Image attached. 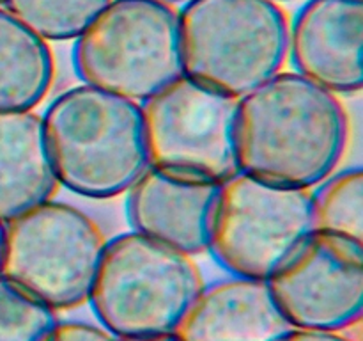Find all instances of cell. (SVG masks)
<instances>
[{"label":"cell","instance_id":"obj_1","mask_svg":"<svg viewBox=\"0 0 363 341\" xmlns=\"http://www.w3.org/2000/svg\"><path fill=\"white\" fill-rule=\"evenodd\" d=\"M350 142V119L335 92L291 71L241 96L236 151L241 173L312 190L333 174Z\"/></svg>","mask_w":363,"mask_h":341},{"label":"cell","instance_id":"obj_2","mask_svg":"<svg viewBox=\"0 0 363 341\" xmlns=\"http://www.w3.org/2000/svg\"><path fill=\"white\" fill-rule=\"evenodd\" d=\"M41 117L57 180L73 194L117 197L149 167L138 102L82 84L57 94Z\"/></svg>","mask_w":363,"mask_h":341},{"label":"cell","instance_id":"obj_3","mask_svg":"<svg viewBox=\"0 0 363 341\" xmlns=\"http://www.w3.org/2000/svg\"><path fill=\"white\" fill-rule=\"evenodd\" d=\"M204 279L194 256L130 231L106 242L89 301L116 337L172 334Z\"/></svg>","mask_w":363,"mask_h":341},{"label":"cell","instance_id":"obj_4","mask_svg":"<svg viewBox=\"0 0 363 341\" xmlns=\"http://www.w3.org/2000/svg\"><path fill=\"white\" fill-rule=\"evenodd\" d=\"M183 71L236 98L280 73L289 18L272 0H188L179 11Z\"/></svg>","mask_w":363,"mask_h":341},{"label":"cell","instance_id":"obj_5","mask_svg":"<svg viewBox=\"0 0 363 341\" xmlns=\"http://www.w3.org/2000/svg\"><path fill=\"white\" fill-rule=\"evenodd\" d=\"M84 84L145 102L184 75L179 13L163 0H112L74 39Z\"/></svg>","mask_w":363,"mask_h":341},{"label":"cell","instance_id":"obj_6","mask_svg":"<svg viewBox=\"0 0 363 341\" xmlns=\"http://www.w3.org/2000/svg\"><path fill=\"white\" fill-rule=\"evenodd\" d=\"M105 245L94 219L50 199L6 222L0 276L55 311L74 309L89 301Z\"/></svg>","mask_w":363,"mask_h":341},{"label":"cell","instance_id":"obj_7","mask_svg":"<svg viewBox=\"0 0 363 341\" xmlns=\"http://www.w3.org/2000/svg\"><path fill=\"white\" fill-rule=\"evenodd\" d=\"M314 229L312 190L240 170L220 188L208 252L230 276L268 281Z\"/></svg>","mask_w":363,"mask_h":341},{"label":"cell","instance_id":"obj_8","mask_svg":"<svg viewBox=\"0 0 363 341\" xmlns=\"http://www.w3.org/2000/svg\"><path fill=\"white\" fill-rule=\"evenodd\" d=\"M240 98L181 75L142 105L149 163L225 181L240 173Z\"/></svg>","mask_w":363,"mask_h":341},{"label":"cell","instance_id":"obj_9","mask_svg":"<svg viewBox=\"0 0 363 341\" xmlns=\"http://www.w3.org/2000/svg\"><path fill=\"white\" fill-rule=\"evenodd\" d=\"M294 329L342 330L363 315V242L314 229L268 279Z\"/></svg>","mask_w":363,"mask_h":341},{"label":"cell","instance_id":"obj_10","mask_svg":"<svg viewBox=\"0 0 363 341\" xmlns=\"http://www.w3.org/2000/svg\"><path fill=\"white\" fill-rule=\"evenodd\" d=\"M223 181L151 166L126 192V215L137 233L190 256L209 251Z\"/></svg>","mask_w":363,"mask_h":341},{"label":"cell","instance_id":"obj_11","mask_svg":"<svg viewBox=\"0 0 363 341\" xmlns=\"http://www.w3.org/2000/svg\"><path fill=\"white\" fill-rule=\"evenodd\" d=\"M363 0H307L289 21L294 71L335 94L363 87Z\"/></svg>","mask_w":363,"mask_h":341},{"label":"cell","instance_id":"obj_12","mask_svg":"<svg viewBox=\"0 0 363 341\" xmlns=\"http://www.w3.org/2000/svg\"><path fill=\"white\" fill-rule=\"evenodd\" d=\"M293 329L268 281L230 276L201 288L174 334L179 341H282Z\"/></svg>","mask_w":363,"mask_h":341},{"label":"cell","instance_id":"obj_13","mask_svg":"<svg viewBox=\"0 0 363 341\" xmlns=\"http://www.w3.org/2000/svg\"><path fill=\"white\" fill-rule=\"evenodd\" d=\"M57 188L43 117L34 110L0 112V222L50 201Z\"/></svg>","mask_w":363,"mask_h":341},{"label":"cell","instance_id":"obj_14","mask_svg":"<svg viewBox=\"0 0 363 341\" xmlns=\"http://www.w3.org/2000/svg\"><path fill=\"white\" fill-rule=\"evenodd\" d=\"M55 80V57L39 38L0 7V112L34 110Z\"/></svg>","mask_w":363,"mask_h":341},{"label":"cell","instance_id":"obj_15","mask_svg":"<svg viewBox=\"0 0 363 341\" xmlns=\"http://www.w3.org/2000/svg\"><path fill=\"white\" fill-rule=\"evenodd\" d=\"M112 0H4V9L45 41H74Z\"/></svg>","mask_w":363,"mask_h":341},{"label":"cell","instance_id":"obj_16","mask_svg":"<svg viewBox=\"0 0 363 341\" xmlns=\"http://www.w3.org/2000/svg\"><path fill=\"white\" fill-rule=\"evenodd\" d=\"M314 227L363 242V173L360 167L339 170L312 192Z\"/></svg>","mask_w":363,"mask_h":341},{"label":"cell","instance_id":"obj_17","mask_svg":"<svg viewBox=\"0 0 363 341\" xmlns=\"http://www.w3.org/2000/svg\"><path fill=\"white\" fill-rule=\"evenodd\" d=\"M57 323L55 309L0 276V341H46Z\"/></svg>","mask_w":363,"mask_h":341},{"label":"cell","instance_id":"obj_18","mask_svg":"<svg viewBox=\"0 0 363 341\" xmlns=\"http://www.w3.org/2000/svg\"><path fill=\"white\" fill-rule=\"evenodd\" d=\"M46 341H117V337L92 323L59 322Z\"/></svg>","mask_w":363,"mask_h":341},{"label":"cell","instance_id":"obj_19","mask_svg":"<svg viewBox=\"0 0 363 341\" xmlns=\"http://www.w3.org/2000/svg\"><path fill=\"white\" fill-rule=\"evenodd\" d=\"M282 341H353V340L344 336L342 332H332V330L293 329Z\"/></svg>","mask_w":363,"mask_h":341},{"label":"cell","instance_id":"obj_20","mask_svg":"<svg viewBox=\"0 0 363 341\" xmlns=\"http://www.w3.org/2000/svg\"><path fill=\"white\" fill-rule=\"evenodd\" d=\"M117 341H179L176 334H160V336H144V337H117Z\"/></svg>","mask_w":363,"mask_h":341},{"label":"cell","instance_id":"obj_21","mask_svg":"<svg viewBox=\"0 0 363 341\" xmlns=\"http://www.w3.org/2000/svg\"><path fill=\"white\" fill-rule=\"evenodd\" d=\"M4 234H6V224L0 222V266H2V252H4Z\"/></svg>","mask_w":363,"mask_h":341},{"label":"cell","instance_id":"obj_22","mask_svg":"<svg viewBox=\"0 0 363 341\" xmlns=\"http://www.w3.org/2000/svg\"><path fill=\"white\" fill-rule=\"evenodd\" d=\"M163 2H169V4H177V2H188V0H163Z\"/></svg>","mask_w":363,"mask_h":341},{"label":"cell","instance_id":"obj_23","mask_svg":"<svg viewBox=\"0 0 363 341\" xmlns=\"http://www.w3.org/2000/svg\"><path fill=\"white\" fill-rule=\"evenodd\" d=\"M272 2H275V4H280V2H291V0H272Z\"/></svg>","mask_w":363,"mask_h":341},{"label":"cell","instance_id":"obj_24","mask_svg":"<svg viewBox=\"0 0 363 341\" xmlns=\"http://www.w3.org/2000/svg\"><path fill=\"white\" fill-rule=\"evenodd\" d=\"M4 6V0H0V7H2Z\"/></svg>","mask_w":363,"mask_h":341}]
</instances>
